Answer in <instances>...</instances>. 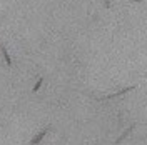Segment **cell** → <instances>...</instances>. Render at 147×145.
Masks as SVG:
<instances>
[{
	"label": "cell",
	"instance_id": "cell-1",
	"mask_svg": "<svg viewBox=\"0 0 147 145\" xmlns=\"http://www.w3.org/2000/svg\"><path fill=\"white\" fill-rule=\"evenodd\" d=\"M134 89H136V85H130V87H125V89H122V90L115 92V93L105 95V97H102V99H99V100H110V99H115V97H120V95H125V93H129V92H132Z\"/></svg>",
	"mask_w": 147,
	"mask_h": 145
},
{
	"label": "cell",
	"instance_id": "cell-2",
	"mask_svg": "<svg viewBox=\"0 0 147 145\" xmlns=\"http://www.w3.org/2000/svg\"><path fill=\"white\" fill-rule=\"evenodd\" d=\"M49 130H50V127H45L44 130H40V132H38V134H37V135L34 137L30 142H28V145H38L40 142H42V138H44L47 134H49Z\"/></svg>",
	"mask_w": 147,
	"mask_h": 145
},
{
	"label": "cell",
	"instance_id": "cell-3",
	"mask_svg": "<svg viewBox=\"0 0 147 145\" xmlns=\"http://www.w3.org/2000/svg\"><path fill=\"white\" fill-rule=\"evenodd\" d=\"M134 128H136V124H132V125H130L129 128H125V130L122 132V135H120L119 138H115V142H114L112 145H119V144H122V142H124V140H125V138H127L130 134H132V130H134Z\"/></svg>",
	"mask_w": 147,
	"mask_h": 145
},
{
	"label": "cell",
	"instance_id": "cell-4",
	"mask_svg": "<svg viewBox=\"0 0 147 145\" xmlns=\"http://www.w3.org/2000/svg\"><path fill=\"white\" fill-rule=\"evenodd\" d=\"M0 50H2V55H3L5 65L10 68V67H12V58H10V55H9V52H7V48H5V45H3V44H0Z\"/></svg>",
	"mask_w": 147,
	"mask_h": 145
},
{
	"label": "cell",
	"instance_id": "cell-5",
	"mask_svg": "<svg viewBox=\"0 0 147 145\" xmlns=\"http://www.w3.org/2000/svg\"><path fill=\"white\" fill-rule=\"evenodd\" d=\"M42 83H44V79L40 77V79L37 80V83H35V85H34V89H32V93H37V92L40 90V87H42Z\"/></svg>",
	"mask_w": 147,
	"mask_h": 145
},
{
	"label": "cell",
	"instance_id": "cell-6",
	"mask_svg": "<svg viewBox=\"0 0 147 145\" xmlns=\"http://www.w3.org/2000/svg\"><path fill=\"white\" fill-rule=\"evenodd\" d=\"M104 2V5H105V9H110V0H102Z\"/></svg>",
	"mask_w": 147,
	"mask_h": 145
},
{
	"label": "cell",
	"instance_id": "cell-7",
	"mask_svg": "<svg viewBox=\"0 0 147 145\" xmlns=\"http://www.w3.org/2000/svg\"><path fill=\"white\" fill-rule=\"evenodd\" d=\"M132 2H136V3H142V0H132Z\"/></svg>",
	"mask_w": 147,
	"mask_h": 145
}]
</instances>
